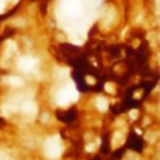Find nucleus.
<instances>
[{
	"label": "nucleus",
	"mask_w": 160,
	"mask_h": 160,
	"mask_svg": "<svg viewBox=\"0 0 160 160\" xmlns=\"http://www.w3.org/2000/svg\"><path fill=\"white\" fill-rule=\"evenodd\" d=\"M81 0H63L60 5V13L68 19L79 18L81 14Z\"/></svg>",
	"instance_id": "nucleus-1"
},
{
	"label": "nucleus",
	"mask_w": 160,
	"mask_h": 160,
	"mask_svg": "<svg viewBox=\"0 0 160 160\" xmlns=\"http://www.w3.org/2000/svg\"><path fill=\"white\" fill-rule=\"evenodd\" d=\"M4 4H5V3H4V0H0V11L3 10V8H4Z\"/></svg>",
	"instance_id": "nucleus-2"
}]
</instances>
